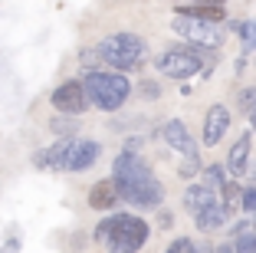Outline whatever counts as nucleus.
Segmentation results:
<instances>
[{"mask_svg": "<svg viewBox=\"0 0 256 253\" xmlns=\"http://www.w3.org/2000/svg\"><path fill=\"white\" fill-rule=\"evenodd\" d=\"M76 128H79V125H76L72 119H66V115H56V119L50 122V132L62 135V138H72V135H76Z\"/></svg>", "mask_w": 256, "mask_h": 253, "instance_id": "obj_18", "label": "nucleus"}, {"mask_svg": "<svg viewBox=\"0 0 256 253\" xmlns=\"http://www.w3.org/2000/svg\"><path fill=\"white\" fill-rule=\"evenodd\" d=\"M234 30L243 40V53H256V20H240L234 23Z\"/></svg>", "mask_w": 256, "mask_h": 253, "instance_id": "obj_16", "label": "nucleus"}, {"mask_svg": "<svg viewBox=\"0 0 256 253\" xmlns=\"http://www.w3.org/2000/svg\"><path fill=\"white\" fill-rule=\"evenodd\" d=\"M204 53H194L190 46H171L158 56V73L171 79H190L204 69Z\"/></svg>", "mask_w": 256, "mask_h": 253, "instance_id": "obj_5", "label": "nucleus"}, {"mask_svg": "<svg viewBox=\"0 0 256 253\" xmlns=\"http://www.w3.org/2000/svg\"><path fill=\"white\" fill-rule=\"evenodd\" d=\"M250 148H253V135H240L226 155V174H234V178H243L250 171Z\"/></svg>", "mask_w": 256, "mask_h": 253, "instance_id": "obj_10", "label": "nucleus"}, {"mask_svg": "<svg viewBox=\"0 0 256 253\" xmlns=\"http://www.w3.org/2000/svg\"><path fill=\"white\" fill-rule=\"evenodd\" d=\"M112 184L122 201L135 204V207H158L164 201V184L135 151H122L112 161Z\"/></svg>", "mask_w": 256, "mask_h": 253, "instance_id": "obj_1", "label": "nucleus"}, {"mask_svg": "<svg viewBox=\"0 0 256 253\" xmlns=\"http://www.w3.org/2000/svg\"><path fill=\"white\" fill-rule=\"evenodd\" d=\"M98 155H102V145L98 142H92V138H72L69 155L62 161V171H86V168H92L98 161Z\"/></svg>", "mask_w": 256, "mask_h": 253, "instance_id": "obj_8", "label": "nucleus"}, {"mask_svg": "<svg viewBox=\"0 0 256 253\" xmlns=\"http://www.w3.org/2000/svg\"><path fill=\"white\" fill-rule=\"evenodd\" d=\"M50 102H53V109L60 112V115H66V119H76V115H82V112L89 109V99H86V89H82L79 79H66L62 86H56Z\"/></svg>", "mask_w": 256, "mask_h": 253, "instance_id": "obj_7", "label": "nucleus"}, {"mask_svg": "<svg viewBox=\"0 0 256 253\" xmlns=\"http://www.w3.org/2000/svg\"><path fill=\"white\" fill-rule=\"evenodd\" d=\"M253 237H256V233H253Z\"/></svg>", "mask_w": 256, "mask_h": 253, "instance_id": "obj_29", "label": "nucleus"}, {"mask_svg": "<svg viewBox=\"0 0 256 253\" xmlns=\"http://www.w3.org/2000/svg\"><path fill=\"white\" fill-rule=\"evenodd\" d=\"M112 223H115V217H106V220H102V223L96 227V233H92V237H96L98 243H106V240H108V233H112Z\"/></svg>", "mask_w": 256, "mask_h": 253, "instance_id": "obj_23", "label": "nucleus"}, {"mask_svg": "<svg viewBox=\"0 0 256 253\" xmlns=\"http://www.w3.org/2000/svg\"><path fill=\"white\" fill-rule=\"evenodd\" d=\"M240 109L246 112V115H253L256 112V86H246V89H240Z\"/></svg>", "mask_w": 256, "mask_h": 253, "instance_id": "obj_20", "label": "nucleus"}, {"mask_svg": "<svg viewBox=\"0 0 256 253\" xmlns=\"http://www.w3.org/2000/svg\"><path fill=\"white\" fill-rule=\"evenodd\" d=\"M217 204V197H214V191H207L204 184H190L188 191H184V207L190 210V214H204L207 207H214Z\"/></svg>", "mask_w": 256, "mask_h": 253, "instance_id": "obj_14", "label": "nucleus"}, {"mask_svg": "<svg viewBox=\"0 0 256 253\" xmlns=\"http://www.w3.org/2000/svg\"><path fill=\"white\" fill-rule=\"evenodd\" d=\"M174 14L188 17V20H200V23H217V27L226 20V7H220V4H181Z\"/></svg>", "mask_w": 256, "mask_h": 253, "instance_id": "obj_11", "label": "nucleus"}, {"mask_svg": "<svg viewBox=\"0 0 256 253\" xmlns=\"http://www.w3.org/2000/svg\"><path fill=\"white\" fill-rule=\"evenodd\" d=\"M224 178H226L224 164H207V168H204V178H200V184L207 187V191H214V187H224Z\"/></svg>", "mask_w": 256, "mask_h": 253, "instance_id": "obj_17", "label": "nucleus"}, {"mask_svg": "<svg viewBox=\"0 0 256 253\" xmlns=\"http://www.w3.org/2000/svg\"><path fill=\"white\" fill-rule=\"evenodd\" d=\"M82 89L89 105H96L102 112H118L125 105L128 92H132V82H128V76L112 73V69H89L82 79Z\"/></svg>", "mask_w": 256, "mask_h": 253, "instance_id": "obj_3", "label": "nucleus"}, {"mask_svg": "<svg viewBox=\"0 0 256 253\" xmlns=\"http://www.w3.org/2000/svg\"><path fill=\"white\" fill-rule=\"evenodd\" d=\"M174 33L194 43V50H217L224 46V27L217 23H200L188 17H174Z\"/></svg>", "mask_w": 256, "mask_h": 253, "instance_id": "obj_6", "label": "nucleus"}, {"mask_svg": "<svg viewBox=\"0 0 256 253\" xmlns=\"http://www.w3.org/2000/svg\"><path fill=\"white\" fill-rule=\"evenodd\" d=\"M115 204H118V194H115L112 178L96 181V184H92V191H89V207L92 210H112Z\"/></svg>", "mask_w": 256, "mask_h": 253, "instance_id": "obj_13", "label": "nucleus"}, {"mask_svg": "<svg viewBox=\"0 0 256 253\" xmlns=\"http://www.w3.org/2000/svg\"><path fill=\"white\" fill-rule=\"evenodd\" d=\"M230 128V109L226 105H210L204 115V145H217L224 138V132Z\"/></svg>", "mask_w": 256, "mask_h": 253, "instance_id": "obj_9", "label": "nucleus"}, {"mask_svg": "<svg viewBox=\"0 0 256 253\" xmlns=\"http://www.w3.org/2000/svg\"><path fill=\"white\" fill-rule=\"evenodd\" d=\"M234 253H256V237L253 233H236Z\"/></svg>", "mask_w": 256, "mask_h": 253, "instance_id": "obj_21", "label": "nucleus"}, {"mask_svg": "<svg viewBox=\"0 0 256 253\" xmlns=\"http://www.w3.org/2000/svg\"><path fill=\"white\" fill-rule=\"evenodd\" d=\"M194 253H214L210 246H194Z\"/></svg>", "mask_w": 256, "mask_h": 253, "instance_id": "obj_27", "label": "nucleus"}, {"mask_svg": "<svg viewBox=\"0 0 256 253\" xmlns=\"http://www.w3.org/2000/svg\"><path fill=\"white\" fill-rule=\"evenodd\" d=\"M250 125H253V132H256V112H253V115H250Z\"/></svg>", "mask_w": 256, "mask_h": 253, "instance_id": "obj_28", "label": "nucleus"}, {"mask_svg": "<svg viewBox=\"0 0 256 253\" xmlns=\"http://www.w3.org/2000/svg\"><path fill=\"white\" fill-rule=\"evenodd\" d=\"M240 201H243V210H246V214L250 210L256 214V187H246V191L240 194Z\"/></svg>", "mask_w": 256, "mask_h": 253, "instance_id": "obj_25", "label": "nucleus"}, {"mask_svg": "<svg viewBox=\"0 0 256 253\" xmlns=\"http://www.w3.org/2000/svg\"><path fill=\"white\" fill-rule=\"evenodd\" d=\"M194 220H197L200 230H217V227H224V223L230 220V214L224 210V204H214V207H207L204 214H197Z\"/></svg>", "mask_w": 256, "mask_h": 253, "instance_id": "obj_15", "label": "nucleus"}, {"mask_svg": "<svg viewBox=\"0 0 256 253\" xmlns=\"http://www.w3.org/2000/svg\"><path fill=\"white\" fill-rule=\"evenodd\" d=\"M148 223L135 214H115L112 233H108V253H138L148 240Z\"/></svg>", "mask_w": 256, "mask_h": 253, "instance_id": "obj_4", "label": "nucleus"}, {"mask_svg": "<svg viewBox=\"0 0 256 253\" xmlns=\"http://www.w3.org/2000/svg\"><path fill=\"white\" fill-rule=\"evenodd\" d=\"M161 135H164V142L171 145L174 151H181L184 158H188V155H197V145H194V138H190L188 125H184L181 119H171V122L164 125V132H161Z\"/></svg>", "mask_w": 256, "mask_h": 253, "instance_id": "obj_12", "label": "nucleus"}, {"mask_svg": "<svg viewBox=\"0 0 256 253\" xmlns=\"http://www.w3.org/2000/svg\"><path fill=\"white\" fill-rule=\"evenodd\" d=\"M236 201H240V187H236V181H224V210L226 214L236 210Z\"/></svg>", "mask_w": 256, "mask_h": 253, "instance_id": "obj_19", "label": "nucleus"}, {"mask_svg": "<svg viewBox=\"0 0 256 253\" xmlns=\"http://www.w3.org/2000/svg\"><path fill=\"white\" fill-rule=\"evenodd\" d=\"M197 168H200V158H197V155H188V158L181 161V174H184V178H190Z\"/></svg>", "mask_w": 256, "mask_h": 253, "instance_id": "obj_24", "label": "nucleus"}, {"mask_svg": "<svg viewBox=\"0 0 256 253\" xmlns=\"http://www.w3.org/2000/svg\"><path fill=\"white\" fill-rule=\"evenodd\" d=\"M98 63L112 66V73H132V69H142L148 60V43L135 33H112L102 43L96 46Z\"/></svg>", "mask_w": 256, "mask_h": 253, "instance_id": "obj_2", "label": "nucleus"}, {"mask_svg": "<svg viewBox=\"0 0 256 253\" xmlns=\"http://www.w3.org/2000/svg\"><path fill=\"white\" fill-rule=\"evenodd\" d=\"M164 253H194V240L178 237L174 243H168V250H164Z\"/></svg>", "mask_w": 256, "mask_h": 253, "instance_id": "obj_22", "label": "nucleus"}, {"mask_svg": "<svg viewBox=\"0 0 256 253\" xmlns=\"http://www.w3.org/2000/svg\"><path fill=\"white\" fill-rule=\"evenodd\" d=\"M214 253H234V246H230V243H220V246H214Z\"/></svg>", "mask_w": 256, "mask_h": 253, "instance_id": "obj_26", "label": "nucleus"}]
</instances>
